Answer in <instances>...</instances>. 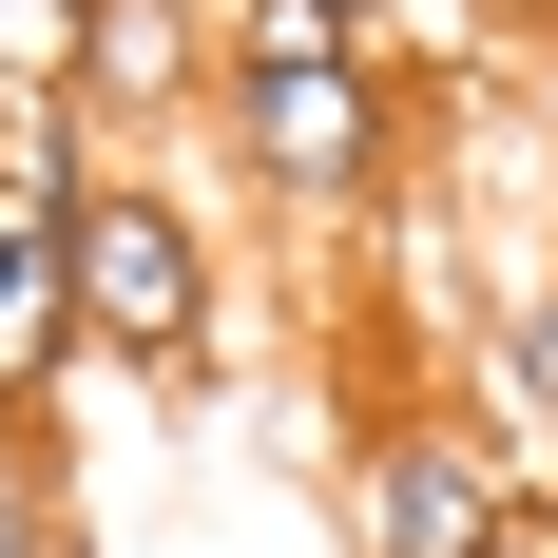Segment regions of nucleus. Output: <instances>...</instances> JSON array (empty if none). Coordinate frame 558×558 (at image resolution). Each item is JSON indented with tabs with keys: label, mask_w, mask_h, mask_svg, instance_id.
<instances>
[{
	"label": "nucleus",
	"mask_w": 558,
	"mask_h": 558,
	"mask_svg": "<svg viewBox=\"0 0 558 558\" xmlns=\"http://www.w3.org/2000/svg\"><path fill=\"white\" fill-rule=\"evenodd\" d=\"M58 289H77V347L135 366V386H213V347H231L213 231H193L173 173H116V155L77 173V213H58Z\"/></svg>",
	"instance_id": "1"
},
{
	"label": "nucleus",
	"mask_w": 558,
	"mask_h": 558,
	"mask_svg": "<svg viewBox=\"0 0 558 558\" xmlns=\"http://www.w3.org/2000/svg\"><path fill=\"white\" fill-rule=\"evenodd\" d=\"M213 135L251 155V193L270 213H366L404 155V97L386 58H328V39H231L213 58Z\"/></svg>",
	"instance_id": "2"
},
{
	"label": "nucleus",
	"mask_w": 558,
	"mask_h": 558,
	"mask_svg": "<svg viewBox=\"0 0 558 558\" xmlns=\"http://www.w3.org/2000/svg\"><path fill=\"white\" fill-rule=\"evenodd\" d=\"M501 520H520V482L462 424H366V462H347V539L366 558H501Z\"/></svg>",
	"instance_id": "3"
},
{
	"label": "nucleus",
	"mask_w": 558,
	"mask_h": 558,
	"mask_svg": "<svg viewBox=\"0 0 558 558\" xmlns=\"http://www.w3.org/2000/svg\"><path fill=\"white\" fill-rule=\"evenodd\" d=\"M58 97H77V135H155V116H213V58H193V0H97V20H77V77H58Z\"/></svg>",
	"instance_id": "4"
},
{
	"label": "nucleus",
	"mask_w": 558,
	"mask_h": 558,
	"mask_svg": "<svg viewBox=\"0 0 558 558\" xmlns=\"http://www.w3.org/2000/svg\"><path fill=\"white\" fill-rule=\"evenodd\" d=\"M77 366V289H58V213H0V404H39Z\"/></svg>",
	"instance_id": "5"
},
{
	"label": "nucleus",
	"mask_w": 558,
	"mask_h": 558,
	"mask_svg": "<svg viewBox=\"0 0 558 558\" xmlns=\"http://www.w3.org/2000/svg\"><path fill=\"white\" fill-rule=\"evenodd\" d=\"M0 558H77V482H58L39 404H0Z\"/></svg>",
	"instance_id": "6"
},
{
	"label": "nucleus",
	"mask_w": 558,
	"mask_h": 558,
	"mask_svg": "<svg viewBox=\"0 0 558 558\" xmlns=\"http://www.w3.org/2000/svg\"><path fill=\"white\" fill-rule=\"evenodd\" d=\"M77 20H97V0H0V97H58V77H77Z\"/></svg>",
	"instance_id": "7"
},
{
	"label": "nucleus",
	"mask_w": 558,
	"mask_h": 558,
	"mask_svg": "<svg viewBox=\"0 0 558 558\" xmlns=\"http://www.w3.org/2000/svg\"><path fill=\"white\" fill-rule=\"evenodd\" d=\"M231 39H328V58H386V0H231Z\"/></svg>",
	"instance_id": "8"
},
{
	"label": "nucleus",
	"mask_w": 558,
	"mask_h": 558,
	"mask_svg": "<svg viewBox=\"0 0 558 558\" xmlns=\"http://www.w3.org/2000/svg\"><path fill=\"white\" fill-rule=\"evenodd\" d=\"M501 558H558V520H539V501H520V520H501Z\"/></svg>",
	"instance_id": "9"
},
{
	"label": "nucleus",
	"mask_w": 558,
	"mask_h": 558,
	"mask_svg": "<svg viewBox=\"0 0 558 558\" xmlns=\"http://www.w3.org/2000/svg\"><path fill=\"white\" fill-rule=\"evenodd\" d=\"M539 520H558V482H539Z\"/></svg>",
	"instance_id": "10"
}]
</instances>
